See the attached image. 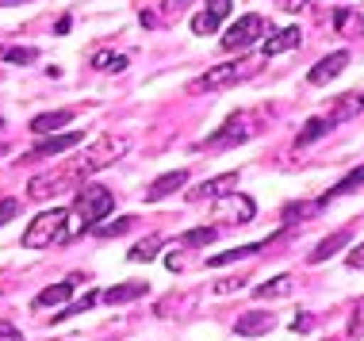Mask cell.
<instances>
[{"instance_id": "13", "label": "cell", "mask_w": 364, "mask_h": 341, "mask_svg": "<svg viewBox=\"0 0 364 341\" xmlns=\"http://www.w3.org/2000/svg\"><path fill=\"white\" fill-rule=\"evenodd\" d=\"M146 291H150V284H142V280H127V284H115L104 291V303L119 307V303H134V299H142Z\"/></svg>"}, {"instance_id": "11", "label": "cell", "mask_w": 364, "mask_h": 341, "mask_svg": "<svg viewBox=\"0 0 364 341\" xmlns=\"http://www.w3.org/2000/svg\"><path fill=\"white\" fill-rule=\"evenodd\" d=\"M272 326H277V318H272L269 310H245L238 323H234L238 337H261V334H269Z\"/></svg>"}, {"instance_id": "30", "label": "cell", "mask_w": 364, "mask_h": 341, "mask_svg": "<svg viewBox=\"0 0 364 341\" xmlns=\"http://www.w3.org/2000/svg\"><path fill=\"white\" fill-rule=\"evenodd\" d=\"M314 211H322V203L318 200H314V203H291V207L288 211H284V219H307V215H314Z\"/></svg>"}, {"instance_id": "4", "label": "cell", "mask_w": 364, "mask_h": 341, "mask_svg": "<svg viewBox=\"0 0 364 341\" xmlns=\"http://www.w3.org/2000/svg\"><path fill=\"white\" fill-rule=\"evenodd\" d=\"M253 65L250 62H223L215 65V70H208L203 77H196L192 81V92H219V89H230V85H238L242 77H250Z\"/></svg>"}, {"instance_id": "5", "label": "cell", "mask_w": 364, "mask_h": 341, "mask_svg": "<svg viewBox=\"0 0 364 341\" xmlns=\"http://www.w3.org/2000/svg\"><path fill=\"white\" fill-rule=\"evenodd\" d=\"M257 38H264V16L257 12H250V16H242L238 23L230 27V31L223 35V50H230V54H238V50H250Z\"/></svg>"}, {"instance_id": "26", "label": "cell", "mask_w": 364, "mask_h": 341, "mask_svg": "<svg viewBox=\"0 0 364 341\" xmlns=\"http://www.w3.org/2000/svg\"><path fill=\"white\" fill-rule=\"evenodd\" d=\"M96 299H100V296H96V291H88V296H85V299H77V303H70V307H65V310H62V315H54V323H62V318H73V315H85V310H88V307H92V303H96Z\"/></svg>"}, {"instance_id": "6", "label": "cell", "mask_w": 364, "mask_h": 341, "mask_svg": "<svg viewBox=\"0 0 364 341\" xmlns=\"http://www.w3.org/2000/svg\"><path fill=\"white\" fill-rule=\"evenodd\" d=\"M250 134H253V131H250V115L238 112V115H230V119L219 126V134H211V139L203 142V146H211V150H223V146H230V142H245Z\"/></svg>"}, {"instance_id": "22", "label": "cell", "mask_w": 364, "mask_h": 341, "mask_svg": "<svg viewBox=\"0 0 364 341\" xmlns=\"http://www.w3.org/2000/svg\"><path fill=\"white\" fill-rule=\"evenodd\" d=\"M330 119H326V115H314V119H307V123H303V131H299V146H307V142H314V139H322V134H326L330 131Z\"/></svg>"}, {"instance_id": "17", "label": "cell", "mask_w": 364, "mask_h": 341, "mask_svg": "<svg viewBox=\"0 0 364 341\" xmlns=\"http://www.w3.org/2000/svg\"><path fill=\"white\" fill-rule=\"evenodd\" d=\"M360 184H364V165H357V169H349L346 177H341L338 184H333V188H330V192H326V196H322L318 203H322V207H326L330 200H341V196H349L353 188H360Z\"/></svg>"}, {"instance_id": "20", "label": "cell", "mask_w": 364, "mask_h": 341, "mask_svg": "<svg viewBox=\"0 0 364 341\" xmlns=\"http://www.w3.org/2000/svg\"><path fill=\"white\" fill-rule=\"evenodd\" d=\"M291 291H295V276H288V272H284V276H272L269 284H261L257 296H261V299H288Z\"/></svg>"}, {"instance_id": "37", "label": "cell", "mask_w": 364, "mask_h": 341, "mask_svg": "<svg viewBox=\"0 0 364 341\" xmlns=\"http://www.w3.org/2000/svg\"><path fill=\"white\" fill-rule=\"evenodd\" d=\"M4 4H31V0H0V8H4Z\"/></svg>"}, {"instance_id": "15", "label": "cell", "mask_w": 364, "mask_h": 341, "mask_svg": "<svg viewBox=\"0 0 364 341\" xmlns=\"http://www.w3.org/2000/svg\"><path fill=\"white\" fill-rule=\"evenodd\" d=\"M349 242H353V234H349V230H338V234H330V238H322L318 246H314V253H311L307 261H311V265H322V261H330L338 249H346Z\"/></svg>"}, {"instance_id": "21", "label": "cell", "mask_w": 364, "mask_h": 341, "mask_svg": "<svg viewBox=\"0 0 364 341\" xmlns=\"http://www.w3.org/2000/svg\"><path fill=\"white\" fill-rule=\"evenodd\" d=\"M253 253H261V242L257 246H234V249H226V253H215V257H208V265H234V261H245V257H253Z\"/></svg>"}, {"instance_id": "10", "label": "cell", "mask_w": 364, "mask_h": 341, "mask_svg": "<svg viewBox=\"0 0 364 341\" xmlns=\"http://www.w3.org/2000/svg\"><path fill=\"white\" fill-rule=\"evenodd\" d=\"M346 65H349V50H333V54H326V58H322V62L307 73V81H311V85H326V81H333V77L346 70Z\"/></svg>"}, {"instance_id": "25", "label": "cell", "mask_w": 364, "mask_h": 341, "mask_svg": "<svg viewBox=\"0 0 364 341\" xmlns=\"http://www.w3.org/2000/svg\"><path fill=\"white\" fill-rule=\"evenodd\" d=\"M92 70L123 73V70H127V58H123V54H92Z\"/></svg>"}, {"instance_id": "2", "label": "cell", "mask_w": 364, "mask_h": 341, "mask_svg": "<svg viewBox=\"0 0 364 341\" xmlns=\"http://www.w3.org/2000/svg\"><path fill=\"white\" fill-rule=\"evenodd\" d=\"M112 207H115V196L107 188H100V184H81L77 196H73V211L88 222V227L100 222V219H107V215H112Z\"/></svg>"}, {"instance_id": "9", "label": "cell", "mask_w": 364, "mask_h": 341, "mask_svg": "<svg viewBox=\"0 0 364 341\" xmlns=\"http://www.w3.org/2000/svg\"><path fill=\"white\" fill-rule=\"evenodd\" d=\"M184 184H188V169H173V173H165V177H157L150 188H146V203H157V200H165V196H173V192H181Z\"/></svg>"}, {"instance_id": "12", "label": "cell", "mask_w": 364, "mask_h": 341, "mask_svg": "<svg viewBox=\"0 0 364 341\" xmlns=\"http://www.w3.org/2000/svg\"><path fill=\"white\" fill-rule=\"evenodd\" d=\"M65 180H77L73 177V165H70V169H62V173H43V177H35L31 184H27V196H31V200H46V196H54V188H62Z\"/></svg>"}, {"instance_id": "27", "label": "cell", "mask_w": 364, "mask_h": 341, "mask_svg": "<svg viewBox=\"0 0 364 341\" xmlns=\"http://www.w3.org/2000/svg\"><path fill=\"white\" fill-rule=\"evenodd\" d=\"M215 27H219V16H211V12L192 16V31L196 35H215Z\"/></svg>"}, {"instance_id": "1", "label": "cell", "mask_w": 364, "mask_h": 341, "mask_svg": "<svg viewBox=\"0 0 364 341\" xmlns=\"http://www.w3.org/2000/svg\"><path fill=\"white\" fill-rule=\"evenodd\" d=\"M88 222L70 207H54V211H43L31 227L23 230V249H46L54 242H70L73 234H81Z\"/></svg>"}, {"instance_id": "16", "label": "cell", "mask_w": 364, "mask_h": 341, "mask_svg": "<svg viewBox=\"0 0 364 341\" xmlns=\"http://www.w3.org/2000/svg\"><path fill=\"white\" fill-rule=\"evenodd\" d=\"M73 119V112H46V115H35L31 119V134H54V131H62V126H70Z\"/></svg>"}, {"instance_id": "38", "label": "cell", "mask_w": 364, "mask_h": 341, "mask_svg": "<svg viewBox=\"0 0 364 341\" xmlns=\"http://www.w3.org/2000/svg\"><path fill=\"white\" fill-rule=\"evenodd\" d=\"M0 131H4V119H0Z\"/></svg>"}, {"instance_id": "33", "label": "cell", "mask_w": 364, "mask_h": 341, "mask_svg": "<svg viewBox=\"0 0 364 341\" xmlns=\"http://www.w3.org/2000/svg\"><path fill=\"white\" fill-rule=\"evenodd\" d=\"M0 341H23V334L12 323H0Z\"/></svg>"}, {"instance_id": "8", "label": "cell", "mask_w": 364, "mask_h": 341, "mask_svg": "<svg viewBox=\"0 0 364 341\" xmlns=\"http://www.w3.org/2000/svg\"><path fill=\"white\" fill-rule=\"evenodd\" d=\"M77 142H81V134H77V131H70V134H46V139L38 142L35 150L27 153V158H31V161H38V158H58V153L73 150Z\"/></svg>"}, {"instance_id": "18", "label": "cell", "mask_w": 364, "mask_h": 341, "mask_svg": "<svg viewBox=\"0 0 364 341\" xmlns=\"http://www.w3.org/2000/svg\"><path fill=\"white\" fill-rule=\"evenodd\" d=\"M299 27H284V31H277L269 38V43H264V58H277V54H284V50H295V46H299Z\"/></svg>"}, {"instance_id": "14", "label": "cell", "mask_w": 364, "mask_h": 341, "mask_svg": "<svg viewBox=\"0 0 364 341\" xmlns=\"http://www.w3.org/2000/svg\"><path fill=\"white\" fill-rule=\"evenodd\" d=\"M73 288H77V276H70V280H62V284H50V288H43L35 296V307L43 310V307H62L65 299L73 296Z\"/></svg>"}, {"instance_id": "35", "label": "cell", "mask_w": 364, "mask_h": 341, "mask_svg": "<svg viewBox=\"0 0 364 341\" xmlns=\"http://www.w3.org/2000/svg\"><path fill=\"white\" fill-rule=\"evenodd\" d=\"M349 265L353 269H364V246H357V249L349 253Z\"/></svg>"}, {"instance_id": "7", "label": "cell", "mask_w": 364, "mask_h": 341, "mask_svg": "<svg viewBox=\"0 0 364 341\" xmlns=\"http://www.w3.org/2000/svg\"><path fill=\"white\" fill-rule=\"evenodd\" d=\"M230 192H238V173H223V177H211V180L196 184L192 200H223V196H230Z\"/></svg>"}, {"instance_id": "23", "label": "cell", "mask_w": 364, "mask_h": 341, "mask_svg": "<svg viewBox=\"0 0 364 341\" xmlns=\"http://www.w3.org/2000/svg\"><path fill=\"white\" fill-rule=\"evenodd\" d=\"M157 249H161V238H157V234H150V238H142L139 246L131 249V261H134V265H142V261H154Z\"/></svg>"}, {"instance_id": "36", "label": "cell", "mask_w": 364, "mask_h": 341, "mask_svg": "<svg viewBox=\"0 0 364 341\" xmlns=\"http://www.w3.org/2000/svg\"><path fill=\"white\" fill-rule=\"evenodd\" d=\"M192 0H165V12H181V8H188Z\"/></svg>"}, {"instance_id": "19", "label": "cell", "mask_w": 364, "mask_h": 341, "mask_svg": "<svg viewBox=\"0 0 364 341\" xmlns=\"http://www.w3.org/2000/svg\"><path fill=\"white\" fill-rule=\"evenodd\" d=\"M333 27H338L346 38H360L364 35V19L357 12H349V8H338V12H333Z\"/></svg>"}, {"instance_id": "28", "label": "cell", "mask_w": 364, "mask_h": 341, "mask_svg": "<svg viewBox=\"0 0 364 341\" xmlns=\"http://www.w3.org/2000/svg\"><path fill=\"white\" fill-rule=\"evenodd\" d=\"M131 227H134V219H131V215H123V219L107 222V227H96V234H100V238H115V234H127Z\"/></svg>"}, {"instance_id": "31", "label": "cell", "mask_w": 364, "mask_h": 341, "mask_svg": "<svg viewBox=\"0 0 364 341\" xmlns=\"http://www.w3.org/2000/svg\"><path fill=\"white\" fill-rule=\"evenodd\" d=\"M16 215H19V200L4 196V200H0V227H4V222H12Z\"/></svg>"}, {"instance_id": "24", "label": "cell", "mask_w": 364, "mask_h": 341, "mask_svg": "<svg viewBox=\"0 0 364 341\" xmlns=\"http://www.w3.org/2000/svg\"><path fill=\"white\" fill-rule=\"evenodd\" d=\"M215 234H219L215 227H196V230H188V234H184V238H181V246H188V249L211 246V242H215Z\"/></svg>"}, {"instance_id": "32", "label": "cell", "mask_w": 364, "mask_h": 341, "mask_svg": "<svg viewBox=\"0 0 364 341\" xmlns=\"http://www.w3.org/2000/svg\"><path fill=\"white\" fill-rule=\"evenodd\" d=\"M272 4H277L280 12H288V16H299V12L311 8V0H272Z\"/></svg>"}, {"instance_id": "29", "label": "cell", "mask_w": 364, "mask_h": 341, "mask_svg": "<svg viewBox=\"0 0 364 341\" xmlns=\"http://www.w3.org/2000/svg\"><path fill=\"white\" fill-rule=\"evenodd\" d=\"M4 58H8L12 65H31L35 58H38V50H31V46H12V50H8Z\"/></svg>"}, {"instance_id": "34", "label": "cell", "mask_w": 364, "mask_h": 341, "mask_svg": "<svg viewBox=\"0 0 364 341\" xmlns=\"http://www.w3.org/2000/svg\"><path fill=\"white\" fill-rule=\"evenodd\" d=\"M311 326H314V318H311V315H299V318L291 323V330H295V334H307Z\"/></svg>"}, {"instance_id": "3", "label": "cell", "mask_w": 364, "mask_h": 341, "mask_svg": "<svg viewBox=\"0 0 364 341\" xmlns=\"http://www.w3.org/2000/svg\"><path fill=\"white\" fill-rule=\"evenodd\" d=\"M127 150V139H115V134H104L100 142L92 146V150L85 153L81 161H73V177L81 180V177H92V173H100V169H107L119 153Z\"/></svg>"}]
</instances>
